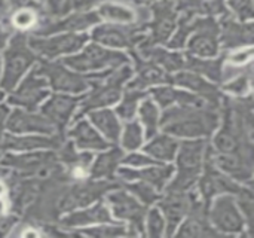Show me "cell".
Wrapping results in <instances>:
<instances>
[{
  "label": "cell",
  "instance_id": "1",
  "mask_svg": "<svg viewBox=\"0 0 254 238\" xmlns=\"http://www.w3.org/2000/svg\"><path fill=\"white\" fill-rule=\"evenodd\" d=\"M159 127L171 137H208L219 127V113L189 106H170L165 109Z\"/></svg>",
  "mask_w": 254,
  "mask_h": 238
},
{
  "label": "cell",
  "instance_id": "2",
  "mask_svg": "<svg viewBox=\"0 0 254 238\" xmlns=\"http://www.w3.org/2000/svg\"><path fill=\"white\" fill-rule=\"evenodd\" d=\"M132 70L131 67H122L116 72H104L101 73L92 83V91L82 100L79 113L74 115L76 119H79L82 115L98 109V107H107L110 104H115L122 92L124 83L129 79Z\"/></svg>",
  "mask_w": 254,
  "mask_h": 238
},
{
  "label": "cell",
  "instance_id": "3",
  "mask_svg": "<svg viewBox=\"0 0 254 238\" xmlns=\"http://www.w3.org/2000/svg\"><path fill=\"white\" fill-rule=\"evenodd\" d=\"M208 145L205 140H188L177 149V168L176 179L170 183V191H189L198 180L202 170V162Z\"/></svg>",
  "mask_w": 254,
  "mask_h": 238
},
{
  "label": "cell",
  "instance_id": "4",
  "mask_svg": "<svg viewBox=\"0 0 254 238\" xmlns=\"http://www.w3.org/2000/svg\"><path fill=\"white\" fill-rule=\"evenodd\" d=\"M34 61L36 54L28 46V37L22 33L16 34L4 51V72L0 86L4 91H12Z\"/></svg>",
  "mask_w": 254,
  "mask_h": 238
},
{
  "label": "cell",
  "instance_id": "5",
  "mask_svg": "<svg viewBox=\"0 0 254 238\" xmlns=\"http://www.w3.org/2000/svg\"><path fill=\"white\" fill-rule=\"evenodd\" d=\"M63 61L67 67L79 73H88V72L92 73V72H98L107 67H112V69L122 67L128 61V57L122 52L107 49L103 45L91 43L80 54L67 57Z\"/></svg>",
  "mask_w": 254,
  "mask_h": 238
},
{
  "label": "cell",
  "instance_id": "6",
  "mask_svg": "<svg viewBox=\"0 0 254 238\" xmlns=\"http://www.w3.org/2000/svg\"><path fill=\"white\" fill-rule=\"evenodd\" d=\"M110 206V213L116 219L125 221L129 224V236H143L144 234V219H146V206L138 203L127 191L116 189L107 195Z\"/></svg>",
  "mask_w": 254,
  "mask_h": 238
},
{
  "label": "cell",
  "instance_id": "7",
  "mask_svg": "<svg viewBox=\"0 0 254 238\" xmlns=\"http://www.w3.org/2000/svg\"><path fill=\"white\" fill-rule=\"evenodd\" d=\"M36 72L40 76L48 78L51 86L55 91L68 92V94H79L85 91L88 86H91L92 80L97 76V73L85 76L79 72H70L60 63H48V61H42L36 67Z\"/></svg>",
  "mask_w": 254,
  "mask_h": 238
},
{
  "label": "cell",
  "instance_id": "8",
  "mask_svg": "<svg viewBox=\"0 0 254 238\" xmlns=\"http://www.w3.org/2000/svg\"><path fill=\"white\" fill-rule=\"evenodd\" d=\"M113 188L110 180H97L92 179L86 182L85 179L68 186L63 191L61 198L58 200V210L60 212H73L74 209H80L89 206L91 203L100 200L107 191Z\"/></svg>",
  "mask_w": 254,
  "mask_h": 238
},
{
  "label": "cell",
  "instance_id": "9",
  "mask_svg": "<svg viewBox=\"0 0 254 238\" xmlns=\"http://www.w3.org/2000/svg\"><path fill=\"white\" fill-rule=\"evenodd\" d=\"M88 34L82 33H63L60 36L43 37V36H31L28 37V46L33 52H37L40 57L54 60L57 57L77 52L88 40Z\"/></svg>",
  "mask_w": 254,
  "mask_h": 238
},
{
  "label": "cell",
  "instance_id": "10",
  "mask_svg": "<svg viewBox=\"0 0 254 238\" xmlns=\"http://www.w3.org/2000/svg\"><path fill=\"white\" fill-rule=\"evenodd\" d=\"M147 28V24H131V25H119V24H103L98 25L92 31V39L103 46L109 48H128L132 49L141 39L143 31Z\"/></svg>",
  "mask_w": 254,
  "mask_h": 238
},
{
  "label": "cell",
  "instance_id": "11",
  "mask_svg": "<svg viewBox=\"0 0 254 238\" xmlns=\"http://www.w3.org/2000/svg\"><path fill=\"white\" fill-rule=\"evenodd\" d=\"M153 21L150 24V34L140 46H155L167 43L177 25V9L174 0H158L150 7Z\"/></svg>",
  "mask_w": 254,
  "mask_h": 238
},
{
  "label": "cell",
  "instance_id": "12",
  "mask_svg": "<svg viewBox=\"0 0 254 238\" xmlns=\"http://www.w3.org/2000/svg\"><path fill=\"white\" fill-rule=\"evenodd\" d=\"M193 36L189 42V54L198 58H213L220 51V27L213 18H195Z\"/></svg>",
  "mask_w": 254,
  "mask_h": 238
},
{
  "label": "cell",
  "instance_id": "13",
  "mask_svg": "<svg viewBox=\"0 0 254 238\" xmlns=\"http://www.w3.org/2000/svg\"><path fill=\"white\" fill-rule=\"evenodd\" d=\"M213 227L223 234H240L244 230L246 219L240 212L237 200L232 195H219L210 212Z\"/></svg>",
  "mask_w": 254,
  "mask_h": 238
},
{
  "label": "cell",
  "instance_id": "14",
  "mask_svg": "<svg viewBox=\"0 0 254 238\" xmlns=\"http://www.w3.org/2000/svg\"><path fill=\"white\" fill-rule=\"evenodd\" d=\"M48 94L49 91L46 78L40 76L36 72V69H33L28 73V76L22 80V83L18 86V89L9 95L7 101L13 106H19L28 112H33L34 109H37L40 101L46 98Z\"/></svg>",
  "mask_w": 254,
  "mask_h": 238
},
{
  "label": "cell",
  "instance_id": "15",
  "mask_svg": "<svg viewBox=\"0 0 254 238\" xmlns=\"http://www.w3.org/2000/svg\"><path fill=\"white\" fill-rule=\"evenodd\" d=\"M100 16L97 12L91 10H77L73 15H68L63 19L55 21H40L34 28L36 36H49L55 33H74L79 30H85L92 24H97Z\"/></svg>",
  "mask_w": 254,
  "mask_h": 238
},
{
  "label": "cell",
  "instance_id": "16",
  "mask_svg": "<svg viewBox=\"0 0 254 238\" xmlns=\"http://www.w3.org/2000/svg\"><path fill=\"white\" fill-rule=\"evenodd\" d=\"M1 167H10L19 171L24 176L31 174H42L54 171L57 167V157L55 154L49 152H34L27 155H6L1 159Z\"/></svg>",
  "mask_w": 254,
  "mask_h": 238
},
{
  "label": "cell",
  "instance_id": "17",
  "mask_svg": "<svg viewBox=\"0 0 254 238\" xmlns=\"http://www.w3.org/2000/svg\"><path fill=\"white\" fill-rule=\"evenodd\" d=\"M190 197L182 191H167V195L161 200L159 209L165 219L167 236L174 234L176 228L182 224V221L188 216L190 209Z\"/></svg>",
  "mask_w": 254,
  "mask_h": 238
},
{
  "label": "cell",
  "instance_id": "18",
  "mask_svg": "<svg viewBox=\"0 0 254 238\" xmlns=\"http://www.w3.org/2000/svg\"><path fill=\"white\" fill-rule=\"evenodd\" d=\"M213 164L226 173L234 180L240 182H250L253 179V154L235 152V154H220L213 155Z\"/></svg>",
  "mask_w": 254,
  "mask_h": 238
},
{
  "label": "cell",
  "instance_id": "19",
  "mask_svg": "<svg viewBox=\"0 0 254 238\" xmlns=\"http://www.w3.org/2000/svg\"><path fill=\"white\" fill-rule=\"evenodd\" d=\"M79 100L71 95L54 94L42 107V115L54 125L55 130L63 131L76 112Z\"/></svg>",
  "mask_w": 254,
  "mask_h": 238
},
{
  "label": "cell",
  "instance_id": "20",
  "mask_svg": "<svg viewBox=\"0 0 254 238\" xmlns=\"http://www.w3.org/2000/svg\"><path fill=\"white\" fill-rule=\"evenodd\" d=\"M4 127L12 134H24V133L52 134L55 131L54 125L43 115H34L28 110H21V109H16L9 115Z\"/></svg>",
  "mask_w": 254,
  "mask_h": 238
},
{
  "label": "cell",
  "instance_id": "21",
  "mask_svg": "<svg viewBox=\"0 0 254 238\" xmlns=\"http://www.w3.org/2000/svg\"><path fill=\"white\" fill-rule=\"evenodd\" d=\"M174 173V168L171 165H159V164H153V165H147L144 168L140 167V170H134L131 167H124L119 170V177L124 182H134V180H140L144 182L150 186H153L156 191H161L167 182L171 179Z\"/></svg>",
  "mask_w": 254,
  "mask_h": 238
},
{
  "label": "cell",
  "instance_id": "22",
  "mask_svg": "<svg viewBox=\"0 0 254 238\" xmlns=\"http://www.w3.org/2000/svg\"><path fill=\"white\" fill-rule=\"evenodd\" d=\"M100 224H113V216L110 210L101 201L95 203L94 206L85 210L68 213L65 218L61 219V225L64 228H80V227L100 225Z\"/></svg>",
  "mask_w": 254,
  "mask_h": 238
},
{
  "label": "cell",
  "instance_id": "23",
  "mask_svg": "<svg viewBox=\"0 0 254 238\" xmlns=\"http://www.w3.org/2000/svg\"><path fill=\"white\" fill-rule=\"evenodd\" d=\"M61 137H49L48 134L43 136H13L6 134L1 142V148L6 151H18V152H28V151H39V149H60Z\"/></svg>",
  "mask_w": 254,
  "mask_h": 238
},
{
  "label": "cell",
  "instance_id": "24",
  "mask_svg": "<svg viewBox=\"0 0 254 238\" xmlns=\"http://www.w3.org/2000/svg\"><path fill=\"white\" fill-rule=\"evenodd\" d=\"M253 42V24L237 22L226 13L222 19V45L225 49H235L243 45H252Z\"/></svg>",
  "mask_w": 254,
  "mask_h": 238
},
{
  "label": "cell",
  "instance_id": "25",
  "mask_svg": "<svg viewBox=\"0 0 254 238\" xmlns=\"http://www.w3.org/2000/svg\"><path fill=\"white\" fill-rule=\"evenodd\" d=\"M68 137L73 139V145L83 151H104L110 143L88 122L79 121L70 131Z\"/></svg>",
  "mask_w": 254,
  "mask_h": 238
},
{
  "label": "cell",
  "instance_id": "26",
  "mask_svg": "<svg viewBox=\"0 0 254 238\" xmlns=\"http://www.w3.org/2000/svg\"><path fill=\"white\" fill-rule=\"evenodd\" d=\"M140 54L144 60L161 66L165 72H180L186 67V57L180 52H171L155 46H138Z\"/></svg>",
  "mask_w": 254,
  "mask_h": 238
},
{
  "label": "cell",
  "instance_id": "27",
  "mask_svg": "<svg viewBox=\"0 0 254 238\" xmlns=\"http://www.w3.org/2000/svg\"><path fill=\"white\" fill-rule=\"evenodd\" d=\"M144 60V58H143ZM138 67H137V78L134 79L132 83H129L128 88L131 89H141L144 91L147 86L150 85H156V83H165L170 82V76L167 75V72H164L159 66H156L155 63L149 61V60H138Z\"/></svg>",
  "mask_w": 254,
  "mask_h": 238
},
{
  "label": "cell",
  "instance_id": "28",
  "mask_svg": "<svg viewBox=\"0 0 254 238\" xmlns=\"http://www.w3.org/2000/svg\"><path fill=\"white\" fill-rule=\"evenodd\" d=\"M89 119L110 145H116L119 142L122 128H121V122L118 116L112 110L109 109L94 110L89 113Z\"/></svg>",
  "mask_w": 254,
  "mask_h": 238
},
{
  "label": "cell",
  "instance_id": "29",
  "mask_svg": "<svg viewBox=\"0 0 254 238\" xmlns=\"http://www.w3.org/2000/svg\"><path fill=\"white\" fill-rule=\"evenodd\" d=\"M170 82H174V83H177L180 86L189 88L195 94H199V95H204V97H208V98L219 100V92H217L216 86L211 85V83H208L198 73H193L190 70H188V72H185V70L177 72L174 76H170Z\"/></svg>",
  "mask_w": 254,
  "mask_h": 238
},
{
  "label": "cell",
  "instance_id": "30",
  "mask_svg": "<svg viewBox=\"0 0 254 238\" xmlns=\"http://www.w3.org/2000/svg\"><path fill=\"white\" fill-rule=\"evenodd\" d=\"M179 149V143L174 137L168 134H161V136H153L150 142L144 146V154L147 157L153 158L158 162H168L176 158Z\"/></svg>",
  "mask_w": 254,
  "mask_h": 238
},
{
  "label": "cell",
  "instance_id": "31",
  "mask_svg": "<svg viewBox=\"0 0 254 238\" xmlns=\"http://www.w3.org/2000/svg\"><path fill=\"white\" fill-rule=\"evenodd\" d=\"M122 158H124L122 151L118 148L101 154L95 159L94 165L89 167L91 177L97 179V180H112L119 162H122Z\"/></svg>",
  "mask_w": 254,
  "mask_h": 238
},
{
  "label": "cell",
  "instance_id": "32",
  "mask_svg": "<svg viewBox=\"0 0 254 238\" xmlns=\"http://www.w3.org/2000/svg\"><path fill=\"white\" fill-rule=\"evenodd\" d=\"M97 15L100 18H104L110 24H119V25H131L137 22V12L122 3L116 1H103L98 6Z\"/></svg>",
  "mask_w": 254,
  "mask_h": 238
},
{
  "label": "cell",
  "instance_id": "33",
  "mask_svg": "<svg viewBox=\"0 0 254 238\" xmlns=\"http://www.w3.org/2000/svg\"><path fill=\"white\" fill-rule=\"evenodd\" d=\"M193 73H202L214 82H220L222 78V60H201L192 55L186 57V67Z\"/></svg>",
  "mask_w": 254,
  "mask_h": 238
},
{
  "label": "cell",
  "instance_id": "34",
  "mask_svg": "<svg viewBox=\"0 0 254 238\" xmlns=\"http://www.w3.org/2000/svg\"><path fill=\"white\" fill-rule=\"evenodd\" d=\"M140 119H141V124L144 125V134L147 139H152L158 130H159V109L156 106L155 101L152 100H144L140 106Z\"/></svg>",
  "mask_w": 254,
  "mask_h": 238
},
{
  "label": "cell",
  "instance_id": "35",
  "mask_svg": "<svg viewBox=\"0 0 254 238\" xmlns=\"http://www.w3.org/2000/svg\"><path fill=\"white\" fill-rule=\"evenodd\" d=\"M40 22V12L33 7H19L15 9L10 15V25L21 31L36 28Z\"/></svg>",
  "mask_w": 254,
  "mask_h": 238
},
{
  "label": "cell",
  "instance_id": "36",
  "mask_svg": "<svg viewBox=\"0 0 254 238\" xmlns=\"http://www.w3.org/2000/svg\"><path fill=\"white\" fill-rule=\"evenodd\" d=\"M119 139H121V145L125 151L132 152V151L138 149L143 143V139H144L141 125L134 119L128 121L125 128H124V133Z\"/></svg>",
  "mask_w": 254,
  "mask_h": 238
},
{
  "label": "cell",
  "instance_id": "37",
  "mask_svg": "<svg viewBox=\"0 0 254 238\" xmlns=\"http://www.w3.org/2000/svg\"><path fill=\"white\" fill-rule=\"evenodd\" d=\"M144 95H146V92L141 91V89H131V88H128V91H127L125 95H124L122 103L118 106V115H119L124 121H131V119H134L135 112H137L138 101H140Z\"/></svg>",
  "mask_w": 254,
  "mask_h": 238
},
{
  "label": "cell",
  "instance_id": "38",
  "mask_svg": "<svg viewBox=\"0 0 254 238\" xmlns=\"http://www.w3.org/2000/svg\"><path fill=\"white\" fill-rule=\"evenodd\" d=\"M124 186H125L132 195H135V197L141 201V204H144V206H150V204H153L155 201L159 200L158 191H156L153 186H150V185H147V183H144V182L134 180V183H124Z\"/></svg>",
  "mask_w": 254,
  "mask_h": 238
},
{
  "label": "cell",
  "instance_id": "39",
  "mask_svg": "<svg viewBox=\"0 0 254 238\" xmlns=\"http://www.w3.org/2000/svg\"><path fill=\"white\" fill-rule=\"evenodd\" d=\"M193 19H195V15H192L189 12H183L182 18L179 21V30H177V33H176L174 39L168 42V46L170 48L179 49V48H183L185 46L186 39L193 31Z\"/></svg>",
  "mask_w": 254,
  "mask_h": 238
},
{
  "label": "cell",
  "instance_id": "40",
  "mask_svg": "<svg viewBox=\"0 0 254 238\" xmlns=\"http://www.w3.org/2000/svg\"><path fill=\"white\" fill-rule=\"evenodd\" d=\"M252 88V64L247 66V70L237 75L232 80L226 82L223 85V89L226 92H231L234 95H246L247 92H250Z\"/></svg>",
  "mask_w": 254,
  "mask_h": 238
},
{
  "label": "cell",
  "instance_id": "41",
  "mask_svg": "<svg viewBox=\"0 0 254 238\" xmlns=\"http://www.w3.org/2000/svg\"><path fill=\"white\" fill-rule=\"evenodd\" d=\"M80 234L95 238H115L127 236L128 231H127L125 227H122L119 224H112V225H103V224H100V227H92L89 230L82 231Z\"/></svg>",
  "mask_w": 254,
  "mask_h": 238
},
{
  "label": "cell",
  "instance_id": "42",
  "mask_svg": "<svg viewBox=\"0 0 254 238\" xmlns=\"http://www.w3.org/2000/svg\"><path fill=\"white\" fill-rule=\"evenodd\" d=\"M146 219L147 222L144 224L146 231L150 237H161L164 236L165 231V219L162 216V213L159 212V209H152L149 213H146Z\"/></svg>",
  "mask_w": 254,
  "mask_h": 238
},
{
  "label": "cell",
  "instance_id": "43",
  "mask_svg": "<svg viewBox=\"0 0 254 238\" xmlns=\"http://www.w3.org/2000/svg\"><path fill=\"white\" fill-rule=\"evenodd\" d=\"M228 3L241 21H250L253 18V0H228Z\"/></svg>",
  "mask_w": 254,
  "mask_h": 238
},
{
  "label": "cell",
  "instance_id": "44",
  "mask_svg": "<svg viewBox=\"0 0 254 238\" xmlns=\"http://www.w3.org/2000/svg\"><path fill=\"white\" fill-rule=\"evenodd\" d=\"M122 164L124 165H128L131 168H140V167H147V165L158 164V161H155L153 158H150V157H147L144 154L132 152L127 158H122Z\"/></svg>",
  "mask_w": 254,
  "mask_h": 238
},
{
  "label": "cell",
  "instance_id": "45",
  "mask_svg": "<svg viewBox=\"0 0 254 238\" xmlns=\"http://www.w3.org/2000/svg\"><path fill=\"white\" fill-rule=\"evenodd\" d=\"M252 55H253V49L247 48L244 51H238V52L232 54L229 57V61L232 66H244L246 63H249L252 60Z\"/></svg>",
  "mask_w": 254,
  "mask_h": 238
},
{
  "label": "cell",
  "instance_id": "46",
  "mask_svg": "<svg viewBox=\"0 0 254 238\" xmlns=\"http://www.w3.org/2000/svg\"><path fill=\"white\" fill-rule=\"evenodd\" d=\"M45 15H57L61 10L63 0H39Z\"/></svg>",
  "mask_w": 254,
  "mask_h": 238
},
{
  "label": "cell",
  "instance_id": "47",
  "mask_svg": "<svg viewBox=\"0 0 254 238\" xmlns=\"http://www.w3.org/2000/svg\"><path fill=\"white\" fill-rule=\"evenodd\" d=\"M16 224V216L13 215H4L0 216V236H4L9 233L10 228H13V225Z\"/></svg>",
  "mask_w": 254,
  "mask_h": 238
},
{
  "label": "cell",
  "instance_id": "48",
  "mask_svg": "<svg viewBox=\"0 0 254 238\" xmlns=\"http://www.w3.org/2000/svg\"><path fill=\"white\" fill-rule=\"evenodd\" d=\"M70 1H71V6H73L74 10H88L92 6L101 3L103 0H70Z\"/></svg>",
  "mask_w": 254,
  "mask_h": 238
},
{
  "label": "cell",
  "instance_id": "49",
  "mask_svg": "<svg viewBox=\"0 0 254 238\" xmlns=\"http://www.w3.org/2000/svg\"><path fill=\"white\" fill-rule=\"evenodd\" d=\"M7 36H9V28L6 27V24H3L0 21V48H3L6 45Z\"/></svg>",
  "mask_w": 254,
  "mask_h": 238
},
{
  "label": "cell",
  "instance_id": "50",
  "mask_svg": "<svg viewBox=\"0 0 254 238\" xmlns=\"http://www.w3.org/2000/svg\"><path fill=\"white\" fill-rule=\"evenodd\" d=\"M9 206H10L9 200H7L6 197H0V216H4V215H7Z\"/></svg>",
  "mask_w": 254,
  "mask_h": 238
},
{
  "label": "cell",
  "instance_id": "51",
  "mask_svg": "<svg viewBox=\"0 0 254 238\" xmlns=\"http://www.w3.org/2000/svg\"><path fill=\"white\" fill-rule=\"evenodd\" d=\"M19 236H24V237H37V236H40V231H36V230H33V227H27V230L25 231H22V233H19Z\"/></svg>",
  "mask_w": 254,
  "mask_h": 238
},
{
  "label": "cell",
  "instance_id": "52",
  "mask_svg": "<svg viewBox=\"0 0 254 238\" xmlns=\"http://www.w3.org/2000/svg\"><path fill=\"white\" fill-rule=\"evenodd\" d=\"M7 116V109L4 106H0V127L4 124V119Z\"/></svg>",
  "mask_w": 254,
  "mask_h": 238
},
{
  "label": "cell",
  "instance_id": "53",
  "mask_svg": "<svg viewBox=\"0 0 254 238\" xmlns=\"http://www.w3.org/2000/svg\"><path fill=\"white\" fill-rule=\"evenodd\" d=\"M127 1H132L135 4H144V3H150V1H158V0H127Z\"/></svg>",
  "mask_w": 254,
  "mask_h": 238
},
{
  "label": "cell",
  "instance_id": "54",
  "mask_svg": "<svg viewBox=\"0 0 254 238\" xmlns=\"http://www.w3.org/2000/svg\"><path fill=\"white\" fill-rule=\"evenodd\" d=\"M3 98V94H1V91H0V100Z\"/></svg>",
  "mask_w": 254,
  "mask_h": 238
},
{
  "label": "cell",
  "instance_id": "55",
  "mask_svg": "<svg viewBox=\"0 0 254 238\" xmlns=\"http://www.w3.org/2000/svg\"><path fill=\"white\" fill-rule=\"evenodd\" d=\"M67 1H70V0H67Z\"/></svg>",
  "mask_w": 254,
  "mask_h": 238
},
{
  "label": "cell",
  "instance_id": "56",
  "mask_svg": "<svg viewBox=\"0 0 254 238\" xmlns=\"http://www.w3.org/2000/svg\"><path fill=\"white\" fill-rule=\"evenodd\" d=\"M0 1H1V0H0Z\"/></svg>",
  "mask_w": 254,
  "mask_h": 238
}]
</instances>
